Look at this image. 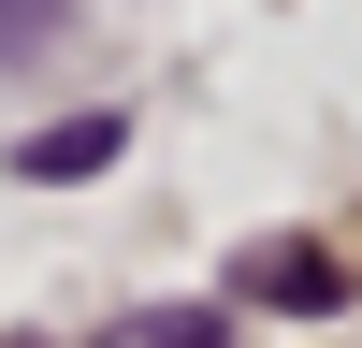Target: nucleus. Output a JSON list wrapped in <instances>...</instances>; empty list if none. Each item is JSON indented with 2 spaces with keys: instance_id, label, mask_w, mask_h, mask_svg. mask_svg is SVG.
Masks as SVG:
<instances>
[{
  "instance_id": "nucleus-1",
  "label": "nucleus",
  "mask_w": 362,
  "mask_h": 348,
  "mask_svg": "<svg viewBox=\"0 0 362 348\" xmlns=\"http://www.w3.org/2000/svg\"><path fill=\"white\" fill-rule=\"evenodd\" d=\"M232 290H247V305H348V261L334 247H305V232H276V247H247V261H232Z\"/></svg>"
},
{
  "instance_id": "nucleus-2",
  "label": "nucleus",
  "mask_w": 362,
  "mask_h": 348,
  "mask_svg": "<svg viewBox=\"0 0 362 348\" xmlns=\"http://www.w3.org/2000/svg\"><path fill=\"white\" fill-rule=\"evenodd\" d=\"M116 145H131V116H44V131L15 145V174H29V189H87Z\"/></svg>"
},
{
  "instance_id": "nucleus-3",
  "label": "nucleus",
  "mask_w": 362,
  "mask_h": 348,
  "mask_svg": "<svg viewBox=\"0 0 362 348\" xmlns=\"http://www.w3.org/2000/svg\"><path fill=\"white\" fill-rule=\"evenodd\" d=\"M58 29H73V0H0V73H29Z\"/></svg>"
}]
</instances>
